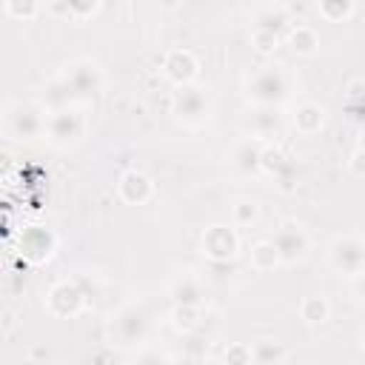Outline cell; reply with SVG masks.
<instances>
[{
    "instance_id": "obj_30",
    "label": "cell",
    "mask_w": 365,
    "mask_h": 365,
    "mask_svg": "<svg viewBox=\"0 0 365 365\" xmlns=\"http://www.w3.org/2000/svg\"><path fill=\"white\" fill-rule=\"evenodd\" d=\"M354 285H356V291H359V297H362V299H365V271H362V274H356V277H354Z\"/></svg>"
},
{
    "instance_id": "obj_21",
    "label": "cell",
    "mask_w": 365,
    "mask_h": 365,
    "mask_svg": "<svg viewBox=\"0 0 365 365\" xmlns=\"http://www.w3.org/2000/svg\"><path fill=\"white\" fill-rule=\"evenodd\" d=\"M277 262H279V254H277V245H274L271 240H262V242L254 245V251H251V265H254L257 271H271Z\"/></svg>"
},
{
    "instance_id": "obj_4",
    "label": "cell",
    "mask_w": 365,
    "mask_h": 365,
    "mask_svg": "<svg viewBox=\"0 0 365 365\" xmlns=\"http://www.w3.org/2000/svg\"><path fill=\"white\" fill-rule=\"evenodd\" d=\"M86 134V114L74 106H60L48 114V123H46V137L51 145L57 148H68L74 145L80 137Z\"/></svg>"
},
{
    "instance_id": "obj_11",
    "label": "cell",
    "mask_w": 365,
    "mask_h": 365,
    "mask_svg": "<svg viewBox=\"0 0 365 365\" xmlns=\"http://www.w3.org/2000/svg\"><path fill=\"white\" fill-rule=\"evenodd\" d=\"M262 148H265V143L257 140V137L242 140V143L234 148V154H231V165H234L240 174H245V177L259 174V171H262Z\"/></svg>"
},
{
    "instance_id": "obj_20",
    "label": "cell",
    "mask_w": 365,
    "mask_h": 365,
    "mask_svg": "<svg viewBox=\"0 0 365 365\" xmlns=\"http://www.w3.org/2000/svg\"><path fill=\"white\" fill-rule=\"evenodd\" d=\"M288 43H291V48H294L297 54H314L317 46H319L314 29H308V26H291V31H288Z\"/></svg>"
},
{
    "instance_id": "obj_5",
    "label": "cell",
    "mask_w": 365,
    "mask_h": 365,
    "mask_svg": "<svg viewBox=\"0 0 365 365\" xmlns=\"http://www.w3.org/2000/svg\"><path fill=\"white\" fill-rule=\"evenodd\" d=\"M171 114L185 125H202L208 120V114H211V103L202 94V88H197L194 83L174 86V91H171Z\"/></svg>"
},
{
    "instance_id": "obj_9",
    "label": "cell",
    "mask_w": 365,
    "mask_h": 365,
    "mask_svg": "<svg viewBox=\"0 0 365 365\" xmlns=\"http://www.w3.org/2000/svg\"><path fill=\"white\" fill-rule=\"evenodd\" d=\"M240 251V237L228 225H211L202 234V254L214 262H228Z\"/></svg>"
},
{
    "instance_id": "obj_18",
    "label": "cell",
    "mask_w": 365,
    "mask_h": 365,
    "mask_svg": "<svg viewBox=\"0 0 365 365\" xmlns=\"http://www.w3.org/2000/svg\"><path fill=\"white\" fill-rule=\"evenodd\" d=\"M294 125H297V131H302V134H314V131H319L322 125H325V108L319 106V103H299L297 106V111H294Z\"/></svg>"
},
{
    "instance_id": "obj_12",
    "label": "cell",
    "mask_w": 365,
    "mask_h": 365,
    "mask_svg": "<svg viewBox=\"0 0 365 365\" xmlns=\"http://www.w3.org/2000/svg\"><path fill=\"white\" fill-rule=\"evenodd\" d=\"M48 308L60 317H71L83 308V291L77 282H60L48 291Z\"/></svg>"
},
{
    "instance_id": "obj_1",
    "label": "cell",
    "mask_w": 365,
    "mask_h": 365,
    "mask_svg": "<svg viewBox=\"0 0 365 365\" xmlns=\"http://www.w3.org/2000/svg\"><path fill=\"white\" fill-rule=\"evenodd\" d=\"M103 91V71L94 60H74L63 68V74L51 83V100L68 106L71 100H91Z\"/></svg>"
},
{
    "instance_id": "obj_3",
    "label": "cell",
    "mask_w": 365,
    "mask_h": 365,
    "mask_svg": "<svg viewBox=\"0 0 365 365\" xmlns=\"http://www.w3.org/2000/svg\"><path fill=\"white\" fill-rule=\"evenodd\" d=\"M46 123H48V117H46L43 106L17 100L6 108V123L3 125H6V134L11 140L29 143V140H37V137L46 134Z\"/></svg>"
},
{
    "instance_id": "obj_31",
    "label": "cell",
    "mask_w": 365,
    "mask_h": 365,
    "mask_svg": "<svg viewBox=\"0 0 365 365\" xmlns=\"http://www.w3.org/2000/svg\"><path fill=\"white\" fill-rule=\"evenodd\" d=\"M362 148H365V128H362Z\"/></svg>"
},
{
    "instance_id": "obj_16",
    "label": "cell",
    "mask_w": 365,
    "mask_h": 365,
    "mask_svg": "<svg viewBox=\"0 0 365 365\" xmlns=\"http://www.w3.org/2000/svg\"><path fill=\"white\" fill-rule=\"evenodd\" d=\"M291 17H288V11L285 9H279V6H268V9H262L259 14H257V20H254V29L257 31H265V34H274V37H288V31H291Z\"/></svg>"
},
{
    "instance_id": "obj_17",
    "label": "cell",
    "mask_w": 365,
    "mask_h": 365,
    "mask_svg": "<svg viewBox=\"0 0 365 365\" xmlns=\"http://www.w3.org/2000/svg\"><path fill=\"white\" fill-rule=\"evenodd\" d=\"M171 299L177 302V305H202V285H200V279L194 277V274H180L174 282H171Z\"/></svg>"
},
{
    "instance_id": "obj_22",
    "label": "cell",
    "mask_w": 365,
    "mask_h": 365,
    "mask_svg": "<svg viewBox=\"0 0 365 365\" xmlns=\"http://www.w3.org/2000/svg\"><path fill=\"white\" fill-rule=\"evenodd\" d=\"M299 314H302V319H305V322L317 325V322H325V319H328L331 305H328V299H325V297H308V299H302Z\"/></svg>"
},
{
    "instance_id": "obj_28",
    "label": "cell",
    "mask_w": 365,
    "mask_h": 365,
    "mask_svg": "<svg viewBox=\"0 0 365 365\" xmlns=\"http://www.w3.org/2000/svg\"><path fill=\"white\" fill-rule=\"evenodd\" d=\"M97 3H100V0H68V9H71L74 14H80V17H86V14H91V11L97 9Z\"/></svg>"
},
{
    "instance_id": "obj_24",
    "label": "cell",
    "mask_w": 365,
    "mask_h": 365,
    "mask_svg": "<svg viewBox=\"0 0 365 365\" xmlns=\"http://www.w3.org/2000/svg\"><path fill=\"white\" fill-rule=\"evenodd\" d=\"M231 214H234V222H237V225H251V222L257 220L259 208H257L254 200H237L234 208H231Z\"/></svg>"
},
{
    "instance_id": "obj_6",
    "label": "cell",
    "mask_w": 365,
    "mask_h": 365,
    "mask_svg": "<svg viewBox=\"0 0 365 365\" xmlns=\"http://www.w3.org/2000/svg\"><path fill=\"white\" fill-rule=\"evenodd\" d=\"M271 242L277 245L279 262H285V265L302 262V259L308 257V251H311V240H308L305 228H302L299 222H294V220H285V222L274 231Z\"/></svg>"
},
{
    "instance_id": "obj_27",
    "label": "cell",
    "mask_w": 365,
    "mask_h": 365,
    "mask_svg": "<svg viewBox=\"0 0 365 365\" xmlns=\"http://www.w3.org/2000/svg\"><path fill=\"white\" fill-rule=\"evenodd\" d=\"M251 40H254L257 51H262V54H268V51H271V48H277V43H279V37H274V34H265V31H257V29H254Z\"/></svg>"
},
{
    "instance_id": "obj_2",
    "label": "cell",
    "mask_w": 365,
    "mask_h": 365,
    "mask_svg": "<svg viewBox=\"0 0 365 365\" xmlns=\"http://www.w3.org/2000/svg\"><path fill=\"white\" fill-rule=\"evenodd\" d=\"M288 94H291L288 74L277 63H268V66L257 68L245 80V97L254 106H282L288 100Z\"/></svg>"
},
{
    "instance_id": "obj_7",
    "label": "cell",
    "mask_w": 365,
    "mask_h": 365,
    "mask_svg": "<svg viewBox=\"0 0 365 365\" xmlns=\"http://www.w3.org/2000/svg\"><path fill=\"white\" fill-rule=\"evenodd\" d=\"M328 262L334 271L356 277L365 271V240L359 237H336L328 248Z\"/></svg>"
},
{
    "instance_id": "obj_10",
    "label": "cell",
    "mask_w": 365,
    "mask_h": 365,
    "mask_svg": "<svg viewBox=\"0 0 365 365\" xmlns=\"http://www.w3.org/2000/svg\"><path fill=\"white\" fill-rule=\"evenodd\" d=\"M242 125H245L248 137H257V140L268 143V140H271V137H277V134H279V128H282L279 106H254V108L245 114Z\"/></svg>"
},
{
    "instance_id": "obj_13",
    "label": "cell",
    "mask_w": 365,
    "mask_h": 365,
    "mask_svg": "<svg viewBox=\"0 0 365 365\" xmlns=\"http://www.w3.org/2000/svg\"><path fill=\"white\" fill-rule=\"evenodd\" d=\"M163 71H165V77H168L174 86H185V83H191V80L197 77V60H194L191 51L177 48V51H171V54L163 60Z\"/></svg>"
},
{
    "instance_id": "obj_25",
    "label": "cell",
    "mask_w": 365,
    "mask_h": 365,
    "mask_svg": "<svg viewBox=\"0 0 365 365\" xmlns=\"http://www.w3.org/2000/svg\"><path fill=\"white\" fill-rule=\"evenodd\" d=\"M6 14L14 20H31L37 14V0H6Z\"/></svg>"
},
{
    "instance_id": "obj_14",
    "label": "cell",
    "mask_w": 365,
    "mask_h": 365,
    "mask_svg": "<svg viewBox=\"0 0 365 365\" xmlns=\"http://www.w3.org/2000/svg\"><path fill=\"white\" fill-rule=\"evenodd\" d=\"M120 197L125 200V202H131V205H143V202H148L151 200V194H154V182L143 174V171H125L123 177H120Z\"/></svg>"
},
{
    "instance_id": "obj_19",
    "label": "cell",
    "mask_w": 365,
    "mask_h": 365,
    "mask_svg": "<svg viewBox=\"0 0 365 365\" xmlns=\"http://www.w3.org/2000/svg\"><path fill=\"white\" fill-rule=\"evenodd\" d=\"M51 248H54V237H51L46 228H31V231H26V237H23V251H26V257H31V259H46V257L51 254Z\"/></svg>"
},
{
    "instance_id": "obj_8",
    "label": "cell",
    "mask_w": 365,
    "mask_h": 365,
    "mask_svg": "<svg viewBox=\"0 0 365 365\" xmlns=\"http://www.w3.org/2000/svg\"><path fill=\"white\" fill-rule=\"evenodd\" d=\"M111 334L120 345H137L148 334V314L140 305H125L111 317Z\"/></svg>"
},
{
    "instance_id": "obj_29",
    "label": "cell",
    "mask_w": 365,
    "mask_h": 365,
    "mask_svg": "<svg viewBox=\"0 0 365 365\" xmlns=\"http://www.w3.org/2000/svg\"><path fill=\"white\" fill-rule=\"evenodd\" d=\"M351 171L359 174V177H365V148H362V145L351 154Z\"/></svg>"
},
{
    "instance_id": "obj_26",
    "label": "cell",
    "mask_w": 365,
    "mask_h": 365,
    "mask_svg": "<svg viewBox=\"0 0 365 365\" xmlns=\"http://www.w3.org/2000/svg\"><path fill=\"white\" fill-rule=\"evenodd\" d=\"M319 9L328 17H342V14L351 11V0H319Z\"/></svg>"
},
{
    "instance_id": "obj_23",
    "label": "cell",
    "mask_w": 365,
    "mask_h": 365,
    "mask_svg": "<svg viewBox=\"0 0 365 365\" xmlns=\"http://www.w3.org/2000/svg\"><path fill=\"white\" fill-rule=\"evenodd\" d=\"M251 359L254 362H274V359H285V351L277 345V342H254L251 348Z\"/></svg>"
},
{
    "instance_id": "obj_15",
    "label": "cell",
    "mask_w": 365,
    "mask_h": 365,
    "mask_svg": "<svg viewBox=\"0 0 365 365\" xmlns=\"http://www.w3.org/2000/svg\"><path fill=\"white\" fill-rule=\"evenodd\" d=\"M262 171L277 177L282 185H288L294 180V160L279 145H265L262 148Z\"/></svg>"
}]
</instances>
